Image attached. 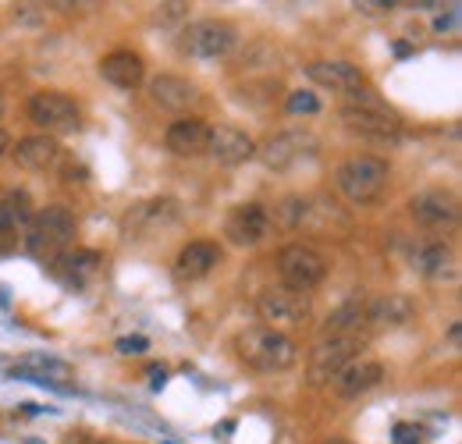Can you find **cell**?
Returning <instances> with one entry per match:
<instances>
[{
	"mask_svg": "<svg viewBox=\"0 0 462 444\" xmlns=\"http://www.w3.org/2000/svg\"><path fill=\"white\" fill-rule=\"evenodd\" d=\"M313 153H317V139L310 132H282L260 150L263 164L271 171H285V167L299 164L302 157H313Z\"/></svg>",
	"mask_w": 462,
	"mask_h": 444,
	"instance_id": "19",
	"label": "cell"
},
{
	"mask_svg": "<svg viewBox=\"0 0 462 444\" xmlns=\"http://www.w3.org/2000/svg\"><path fill=\"white\" fill-rule=\"evenodd\" d=\"M342 125L356 135H366V139H395L402 132V117L395 107H388L374 89H359V93H348V100L342 104Z\"/></svg>",
	"mask_w": 462,
	"mask_h": 444,
	"instance_id": "3",
	"label": "cell"
},
{
	"mask_svg": "<svg viewBox=\"0 0 462 444\" xmlns=\"http://www.w3.org/2000/svg\"><path fill=\"white\" fill-rule=\"evenodd\" d=\"M51 267L68 288H89L104 278V256L97 249H68Z\"/></svg>",
	"mask_w": 462,
	"mask_h": 444,
	"instance_id": "15",
	"label": "cell"
},
{
	"mask_svg": "<svg viewBox=\"0 0 462 444\" xmlns=\"http://www.w3.org/2000/svg\"><path fill=\"white\" fill-rule=\"evenodd\" d=\"M210 143V125L203 117H178L164 132V146L174 157H203Z\"/></svg>",
	"mask_w": 462,
	"mask_h": 444,
	"instance_id": "20",
	"label": "cell"
},
{
	"mask_svg": "<svg viewBox=\"0 0 462 444\" xmlns=\"http://www.w3.org/2000/svg\"><path fill=\"white\" fill-rule=\"evenodd\" d=\"M235 356L253 374H285L295 366L299 348L289 334L271 331L260 324V328H245L235 334Z\"/></svg>",
	"mask_w": 462,
	"mask_h": 444,
	"instance_id": "1",
	"label": "cell"
},
{
	"mask_svg": "<svg viewBox=\"0 0 462 444\" xmlns=\"http://www.w3.org/2000/svg\"><path fill=\"white\" fill-rule=\"evenodd\" d=\"M207 157L217 161L221 167H242L256 157V143L235 125H210Z\"/></svg>",
	"mask_w": 462,
	"mask_h": 444,
	"instance_id": "12",
	"label": "cell"
},
{
	"mask_svg": "<svg viewBox=\"0 0 462 444\" xmlns=\"http://www.w3.org/2000/svg\"><path fill=\"white\" fill-rule=\"evenodd\" d=\"M412 271L430 281H445L456 274V256L445 242H427V245L412 249Z\"/></svg>",
	"mask_w": 462,
	"mask_h": 444,
	"instance_id": "24",
	"label": "cell"
},
{
	"mask_svg": "<svg viewBox=\"0 0 462 444\" xmlns=\"http://www.w3.org/2000/svg\"><path fill=\"white\" fill-rule=\"evenodd\" d=\"M363 324H366V299L352 295V299H346L338 310L328 313L324 334H366L363 331Z\"/></svg>",
	"mask_w": 462,
	"mask_h": 444,
	"instance_id": "25",
	"label": "cell"
},
{
	"mask_svg": "<svg viewBox=\"0 0 462 444\" xmlns=\"http://www.w3.org/2000/svg\"><path fill=\"white\" fill-rule=\"evenodd\" d=\"M306 217H310V199H302V196H289V199H282V203L274 207L271 224H278V227H285V231H295V227H302Z\"/></svg>",
	"mask_w": 462,
	"mask_h": 444,
	"instance_id": "28",
	"label": "cell"
},
{
	"mask_svg": "<svg viewBox=\"0 0 462 444\" xmlns=\"http://www.w3.org/2000/svg\"><path fill=\"white\" fill-rule=\"evenodd\" d=\"M4 153H11V135L0 128V157H4Z\"/></svg>",
	"mask_w": 462,
	"mask_h": 444,
	"instance_id": "36",
	"label": "cell"
},
{
	"mask_svg": "<svg viewBox=\"0 0 462 444\" xmlns=\"http://www.w3.org/2000/svg\"><path fill=\"white\" fill-rule=\"evenodd\" d=\"M79 235V221L68 207H43L32 214V221L25 227V253L43 260V264H54L58 256H64L71 249Z\"/></svg>",
	"mask_w": 462,
	"mask_h": 444,
	"instance_id": "2",
	"label": "cell"
},
{
	"mask_svg": "<svg viewBox=\"0 0 462 444\" xmlns=\"http://www.w3.org/2000/svg\"><path fill=\"white\" fill-rule=\"evenodd\" d=\"M150 100H153V107H161V111L185 114L199 104V89H196V82H189V79H181V75H157V79L150 82Z\"/></svg>",
	"mask_w": 462,
	"mask_h": 444,
	"instance_id": "18",
	"label": "cell"
},
{
	"mask_svg": "<svg viewBox=\"0 0 462 444\" xmlns=\"http://www.w3.org/2000/svg\"><path fill=\"white\" fill-rule=\"evenodd\" d=\"M60 143L54 135H25L18 143H11V161L22 167V171H32V174H47L60 164Z\"/></svg>",
	"mask_w": 462,
	"mask_h": 444,
	"instance_id": "16",
	"label": "cell"
},
{
	"mask_svg": "<svg viewBox=\"0 0 462 444\" xmlns=\"http://www.w3.org/2000/svg\"><path fill=\"white\" fill-rule=\"evenodd\" d=\"M0 111H4V100H0Z\"/></svg>",
	"mask_w": 462,
	"mask_h": 444,
	"instance_id": "38",
	"label": "cell"
},
{
	"mask_svg": "<svg viewBox=\"0 0 462 444\" xmlns=\"http://www.w3.org/2000/svg\"><path fill=\"white\" fill-rule=\"evenodd\" d=\"M324 444H348V441H342V438H331V441H324Z\"/></svg>",
	"mask_w": 462,
	"mask_h": 444,
	"instance_id": "37",
	"label": "cell"
},
{
	"mask_svg": "<svg viewBox=\"0 0 462 444\" xmlns=\"http://www.w3.org/2000/svg\"><path fill=\"white\" fill-rule=\"evenodd\" d=\"M285 111L289 114H317L320 111V100H317L310 89H295V93H289V100H285Z\"/></svg>",
	"mask_w": 462,
	"mask_h": 444,
	"instance_id": "29",
	"label": "cell"
},
{
	"mask_svg": "<svg viewBox=\"0 0 462 444\" xmlns=\"http://www.w3.org/2000/svg\"><path fill=\"white\" fill-rule=\"evenodd\" d=\"M395 444H423V430L416 423H399L395 427Z\"/></svg>",
	"mask_w": 462,
	"mask_h": 444,
	"instance_id": "31",
	"label": "cell"
},
{
	"mask_svg": "<svg viewBox=\"0 0 462 444\" xmlns=\"http://www.w3.org/2000/svg\"><path fill=\"white\" fill-rule=\"evenodd\" d=\"M409 214H412V221L420 224V227H430V231L452 227V224L459 221V199L452 192H445V189H427V192L412 196Z\"/></svg>",
	"mask_w": 462,
	"mask_h": 444,
	"instance_id": "13",
	"label": "cell"
},
{
	"mask_svg": "<svg viewBox=\"0 0 462 444\" xmlns=\"http://www.w3.org/2000/svg\"><path fill=\"white\" fill-rule=\"evenodd\" d=\"M235 47H238V29L225 18H199V22L185 25L181 40H178V51L185 57H196V60L228 57Z\"/></svg>",
	"mask_w": 462,
	"mask_h": 444,
	"instance_id": "7",
	"label": "cell"
},
{
	"mask_svg": "<svg viewBox=\"0 0 462 444\" xmlns=\"http://www.w3.org/2000/svg\"><path fill=\"white\" fill-rule=\"evenodd\" d=\"M14 377H32L40 384H47V381L64 384V381H71V366L64 359H51V356H29L25 363L14 366Z\"/></svg>",
	"mask_w": 462,
	"mask_h": 444,
	"instance_id": "27",
	"label": "cell"
},
{
	"mask_svg": "<svg viewBox=\"0 0 462 444\" xmlns=\"http://www.w3.org/2000/svg\"><path fill=\"white\" fill-rule=\"evenodd\" d=\"M150 377H153V388H164V381H168V374H164L161 366H153V370H150Z\"/></svg>",
	"mask_w": 462,
	"mask_h": 444,
	"instance_id": "35",
	"label": "cell"
},
{
	"mask_svg": "<svg viewBox=\"0 0 462 444\" xmlns=\"http://www.w3.org/2000/svg\"><path fill=\"white\" fill-rule=\"evenodd\" d=\"M392 7H395L392 0H363V4H356V11H363V14H384Z\"/></svg>",
	"mask_w": 462,
	"mask_h": 444,
	"instance_id": "33",
	"label": "cell"
},
{
	"mask_svg": "<svg viewBox=\"0 0 462 444\" xmlns=\"http://www.w3.org/2000/svg\"><path fill=\"white\" fill-rule=\"evenodd\" d=\"M412 317H416V302L409 295H402V291L374 295L366 302V324H363V331L366 334L395 331V328H405Z\"/></svg>",
	"mask_w": 462,
	"mask_h": 444,
	"instance_id": "11",
	"label": "cell"
},
{
	"mask_svg": "<svg viewBox=\"0 0 462 444\" xmlns=\"http://www.w3.org/2000/svg\"><path fill=\"white\" fill-rule=\"evenodd\" d=\"M363 348H366V334H320V341L310 348V363H306L310 381L313 384L335 381L348 363L359 359Z\"/></svg>",
	"mask_w": 462,
	"mask_h": 444,
	"instance_id": "6",
	"label": "cell"
},
{
	"mask_svg": "<svg viewBox=\"0 0 462 444\" xmlns=\"http://www.w3.org/2000/svg\"><path fill=\"white\" fill-rule=\"evenodd\" d=\"M306 75L317 82V86H324V89H331V93H359V89H366V75H363V68L359 64H352V60H313L310 68H306Z\"/></svg>",
	"mask_w": 462,
	"mask_h": 444,
	"instance_id": "17",
	"label": "cell"
},
{
	"mask_svg": "<svg viewBox=\"0 0 462 444\" xmlns=\"http://www.w3.org/2000/svg\"><path fill=\"white\" fill-rule=\"evenodd\" d=\"M185 11H189V4H161V7H157V18H161V22H178Z\"/></svg>",
	"mask_w": 462,
	"mask_h": 444,
	"instance_id": "32",
	"label": "cell"
},
{
	"mask_svg": "<svg viewBox=\"0 0 462 444\" xmlns=\"http://www.w3.org/2000/svg\"><path fill=\"white\" fill-rule=\"evenodd\" d=\"M100 79L111 82L115 89H139L146 82V60L135 54V51H111V54L100 60Z\"/></svg>",
	"mask_w": 462,
	"mask_h": 444,
	"instance_id": "21",
	"label": "cell"
},
{
	"mask_svg": "<svg viewBox=\"0 0 462 444\" xmlns=\"http://www.w3.org/2000/svg\"><path fill=\"white\" fill-rule=\"evenodd\" d=\"M121 356H143L146 348H150V341L143 338V334H132V338H117V345H115Z\"/></svg>",
	"mask_w": 462,
	"mask_h": 444,
	"instance_id": "30",
	"label": "cell"
},
{
	"mask_svg": "<svg viewBox=\"0 0 462 444\" xmlns=\"http://www.w3.org/2000/svg\"><path fill=\"white\" fill-rule=\"evenodd\" d=\"M178 214H181V207H178V199H171V196L139 199V203H132V207L125 210V217H121V235L143 242V238H150V235H157V231H164V227H171V224L178 221Z\"/></svg>",
	"mask_w": 462,
	"mask_h": 444,
	"instance_id": "9",
	"label": "cell"
},
{
	"mask_svg": "<svg viewBox=\"0 0 462 444\" xmlns=\"http://www.w3.org/2000/svg\"><path fill=\"white\" fill-rule=\"evenodd\" d=\"M32 221V203L25 192H7L0 199V238H14Z\"/></svg>",
	"mask_w": 462,
	"mask_h": 444,
	"instance_id": "26",
	"label": "cell"
},
{
	"mask_svg": "<svg viewBox=\"0 0 462 444\" xmlns=\"http://www.w3.org/2000/svg\"><path fill=\"white\" fill-rule=\"evenodd\" d=\"M25 114H29V121L40 125L47 135H51V132H75V128L82 125L79 104H75L68 93H60V89H40V93H32L29 104H25Z\"/></svg>",
	"mask_w": 462,
	"mask_h": 444,
	"instance_id": "10",
	"label": "cell"
},
{
	"mask_svg": "<svg viewBox=\"0 0 462 444\" xmlns=\"http://www.w3.org/2000/svg\"><path fill=\"white\" fill-rule=\"evenodd\" d=\"M225 235L235 245H260L271 235V210L260 203H238L225 221Z\"/></svg>",
	"mask_w": 462,
	"mask_h": 444,
	"instance_id": "14",
	"label": "cell"
},
{
	"mask_svg": "<svg viewBox=\"0 0 462 444\" xmlns=\"http://www.w3.org/2000/svg\"><path fill=\"white\" fill-rule=\"evenodd\" d=\"M217 264H221V249H217V242L199 238V242H189V245L178 253V260H174V278L203 281Z\"/></svg>",
	"mask_w": 462,
	"mask_h": 444,
	"instance_id": "22",
	"label": "cell"
},
{
	"mask_svg": "<svg viewBox=\"0 0 462 444\" xmlns=\"http://www.w3.org/2000/svg\"><path fill=\"white\" fill-rule=\"evenodd\" d=\"M278 274L282 284L291 291H313L320 281L328 278V260L313 249V245H302V242H291L278 253Z\"/></svg>",
	"mask_w": 462,
	"mask_h": 444,
	"instance_id": "8",
	"label": "cell"
},
{
	"mask_svg": "<svg viewBox=\"0 0 462 444\" xmlns=\"http://www.w3.org/2000/svg\"><path fill=\"white\" fill-rule=\"evenodd\" d=\"M381 381H384V366H381L377 359H363V356H359L356 363H348L331 384H335V394H338V398H359V394L377 388Z\"/></svg>",
	"mask_w": 462,
	"mask_h": 444,
	"instance_id": "23",
	"label": "cell"
},
{
	"mask_svg": "<svg viewBox=\"0 0 462 444\" xmlns=\"http://www.w3.org/2000/svg\"><path fill=\"white\" fill-rule=\"evenodd\" d=\"M256 313L263 320V328L271 331H299L302 324H310L313 317V302L306 291H291L285 284H271L256 295Z\"/></svg>",
	"mask_w": 462,
	"mask_h": 444,
	"instance_id": "5",
	"label": "cell"
},
{
	"mask_svg": "<svg viewBox=\"0 0 462 444\" xmlns=\"http://www.w3.org/2000/svg\"><path fill=\"white\" fill-rule=\"evenodd\" d=\"M388 178H392V164L384 157H348L346 164L335 171V189L352 207H366L384 196Z\"/></svg>",
	"mask_w": 462,
	"mask_h": 444,
	"instance_id": "4",
	"label": "cell"
},
{
	"mask_svg": "<svg viewBox=\"0 0 462 444\" xmlns=\"http://www.w3.org/2000/svg\"><path fill=\"white\" fill-rule=\"evenodd\" d=\"M456 22H459V11L452 7L448 14H438V22H434V32H448V29H456Z\"/></svg>",
	"mask_w": 462,
	"mask_h": 444,
	"instance_id": "34",
	"label": "cell"
}]
</instances>
